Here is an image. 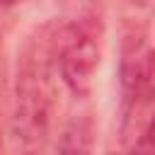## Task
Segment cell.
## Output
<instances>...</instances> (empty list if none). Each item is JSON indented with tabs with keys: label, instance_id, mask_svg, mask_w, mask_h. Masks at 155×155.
Segmentation results:
<instances>
[{
	"label": "cell",
	"instance_id": "1",
	"mask_svg": "<svg viewBox=\"0 0 155 155\" xmlns=\"http://www.w3.org/2000/svg\"><path fill=\"white\" fill-rule=\"evenodd\" d=\"M58 63H61L63 82L80 97L90 94L94 73L99 65V48H97L94 39L80 29L68 31L63 44H61Z\"/></svg>",
	"mask_w": 155,
	"mask_h": 155
},
{
	"label": "cell",
	"instance_id": "2",
	"mask_svg": "<svg viewBox=\"0 0 155 155\" xmlns=\"http://www.w3.org/2000/svg\"><path fill=\"white\" fill-rule=\"evenodd\" d=\"M138 78H140V82H143V90H145L150 97H155V51L148 53V58H145Z\"/></svg>",
	"mask_w": 155,
	"mask_h": 155
},
{
	"label": "cell",
	"instance_id": "3",
	"mask_svg": "<svg viewBox=\"0 0 155 155\" xmlns=\"http://www.w3.org/2000/svg\"><path fill=\"white\" fill-rule=\"evenodd\" d=\"M148 143H150V148L155 150V119H153V124H150V128H148Z\"/></svg>",
	"mask_w": 155,
	"mask_h": 155
},
{
	"label": "cell",
	"instance_id": "4",
	"mask_svg": "<svg viewBox=\"0 0 155 155\" xmlns=\"http://www.w3.org/2000/svg\"><path fill=\"white\" fill-rule=\"evenodd\" d=\"M15 2H19V0H0V5H15Z\"/></svg>",
	"mask_w": 155,
	"mask_h": 155
}]
</instances>
